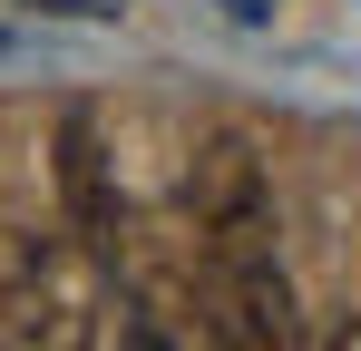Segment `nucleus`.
<instances>
[{"label":"nucleus","mask_w":361,"mask_h":351,"mask_svg":"<svg viewBox=\"0 0 361 351\" xmlns=\"http://www.w3.org/2000/svg\"><path fill=\"white\" fill-rule=\"evenodd\" d=\"M176 205L195 234V264H274V185H264L244 137H205L185 156Z\"/></svg>","instance_id":"nucleus-1"},{"label":"nucleus","mask_w":361,"mask_h":351,"mask_svg":"<svg viewBox=\"0 0 361 351\" xmlns=\"http://www.w3.org/2000/svg\"><path fill=\"white\" fill-rule=\"evenodd\" d=\"M195 351H302V312L283 264H195Z\"/></svg>","instance_id":"nucleus-2"},{"label":"nucleus","mask_w":361,"mask_h":351,"mask_svg":"<svg viewBox=\"0 0 361 351\" xmlns=\"http://www.w3.org/2000/svg\"><path fill=\"white\" fill-rule=\"evenodd\" d=\"M59 195H68V234L78 244H118L127 234V185H118V156H108V127L98 108H68L59 117Z\"/></svg>","instance_id":"nucleus-3"},{"label":"nucleus","mask_w":361,"mask_h":351,"mask_svg":"<svg viewBox=\"0 0 361 351\" xmlns=\"http://www.w3.org/2000/svg\"><path fill=\"white\" fill-rule=\"evenodd\" d=\"M302 351H361V322L342 312V322H322V332H302Z\"/></svg>","instance_id":"nucleus-4"}]
</instances>
